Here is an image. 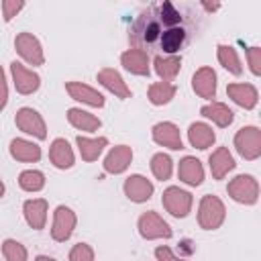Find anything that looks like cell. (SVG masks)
<instances>
[{"mask_svg": "<svg viewBox=\"0 0 261 261\" xmlns=\"http://www.w3.org/2000/svg\"><path fill=\"white\" fill-rule=\"evenodd\" d=\"M204 12L194 2H151L128 27L133 47L155 57H173L202 31Z\"/></svg>", "mask_w": 261, "mask_h": 261, "instance_id": "cell-1", "label": "cell"}, {"mask_svg": "<svg viewBox=\"0 0 261 261\" xmlns=\"http://www.w3.org/2000/svg\"><path fill=\"white\" fill-rule=\"evenodd\" d=\"M222 220H224V204L216 196H204L198 212L200 226L206 230H212V228H218Z\"/></svg>", "mask_w": 261, "mask_h": 261, "instance_id": "cell-2", "label": "cell"}, {"mask_svg": "<svg viewBox=\"0 0 261 261\" xmlns=\"http://www.w3.org/2000/svg\"><path fill=\"white\" fill-rule=\"evenodd\" d=\"M234 147L245 159H257L261 155V133L255 126H245L234 137Z\"/></svg>", "mask_w": 261, "mask_h": 261, "instance_id": "cell-3", "label": "cell"}, {"mask_svg": "<svg viewBox=\"0 0 261 261\" xmlns=\"http://www.w3.org/2000/svg\"><path fill=\"white\" fill-rule=\"evenodd\" d=\"M228 196L241 204H253L259 196V186L251 175H237L228 184Z\"/></svg>", "mask_w": 261, "mask_h": 261, "instance_id": "cell-4", "label": "cell"}, {"mask_svg": "<svg viewBox=\"0 0 261 261\" xmlns=\"http://www.w3.org/2000/svg\"><path fill=\"white\" fill-rule=\"evenodd\" d=\"M163 206L169 214L181 218L190 212L192 208V194L179 190V188H167L163 192Z\"/></svg>", "mask_w": 261, "mask_h": 261, "instance_id": "cell-5", "label": "cell"}, {"mask_svg": "<svg viewBox=\"0 0 261 261\" xmlns=\"http://www.w3.org/2000/svg\"><path fill=\"white\" fill-rule=\"evenodd\" d=\"M139 230L145 239H167L171 237V228L169 224L155 212H145L141 218H139Z\"/></svg>", "mask_w": 261, "mask_h": 261, "instance_id": "cell-6", "label": "cell"}, {"mask_svg": "<svg viewBox=\"0 0 261 261\" xmlns=\"http://www.w3.org/2000/svg\"><path fill=\"white\" fill-rule=\"evenodd\" d=\"M16 51L31 63V65H41L43 63V49L41 43L37 41V37H33L31 33H20L14 41Z\"/></svg>", "mask_w": 261, "mask_h": 261, "instance_id": "cell-7", "label": "cell"}, {"mask_svg": "<svg viewBox=\"0 0 261 261\" xmlns=\"http://www.w3.org/2000/svg\"><path fill=\"white\" fill-rule=\"evenodd\" d=\"M16 126L29 135H35L37 139H45V135H47L41 114L35 112L33 108H20L16 112Z\"/></svg>", "mask_w": 261, "mask_h": 261, "instance_id": "cell-8", "label": "cell"}, {"mask_svg": "<svg viewBox=\"0 0 261 261\" xmlns=\"http://www.w3.org/2000/svg\"><path fill=\"white\" fill-rule=\"evenodd\" d=\"M73 226H75V214H73L67 206H59V208L55 210L53 228H51L53 239H55V241H65V239H69Z\"/></svg>", "mask_w": 261, "mask_h": 261, "instance_id": "cell-9", "label": "cell"}, {"mask_svg": "<svg viewBox=\"0 0 261 261\" xmlns=\"http://www.w3.org/2000/svg\"><path fill=\"white\" fill-rule=\"evenodd\" d=\"M10 69H12V77H14V86L20 94H33L37 88H39V75L35 71H29L27 67H22L18 61H12L10 63Z\"/></svg>", "mask_w": 261, "mask_h": 261, "instance_id": "cell-10", "label": "cell"}, {"mask_svg": "<svg viewBox=\"0 0 261 261\" xmlns=\"http://www.w3.org/2000/svg\"><path fill=\"white\" fill-rule=\"evenodd\" d=\"M192 86H194L196 94H200L202 98H214V94H216V73L212 71V67H200L192 77Z\"/></svg>", "mask_w": 261, "mask_h": 261, "instance_id": "cell-11", "label": "cell"}, {"mask_svg": "<svg viewBox=\"0 0 261 261\" xmlns=\"http://www.w3.org/2000/svg\"><path fill=\"white\" fill-rule=\"evenodd\" d=\"M124 194L133 200V202H145L151 198L153 194V184L149 179H145L143 175H130L124 181Z\"/></svg>", "mask_w": 261, "mask_h": 261, "instance_id": "cell-12", "label": "cell"}, {"mask_svg": "<svg viewBox=\"0 0 261 261\" xmlns=\"http://www.w3.org/2000/svg\"><path fill=\"white\" fill-rule=\"evenodd\" d=\"M153 139L163 145V147H169V149H181V137H179V130L175 124L171 122H159L153 126Z\"/></svg>", "mask_w": 261, "mask_h": 261, "instance_id": "cell-13", "label": "cell"}, {"mask_svg": "<svg viewBox=\"0 0 261 261\" xmlns=\"http://www.w3.org/2000/svg\"><path fill=\"white\" fill-rule=\"evenodd\" d=\"M130 159H133L130 147H126V145L114 147V149L108 153L106 161H104V169L110 171V173H120V171H124V169L128 167Z\"/></svg>", "mask_w": 261, "mask_h": 261, "instance_id": "cell-14", "label": "cell"}, {"mask_svg": "<svg viewBox=\"0 0 261 261\" xmlns=\"http://www.w3.org/2000/svg\"><path fill=\"white\" fill-rule=\"evenodd\" d=\"M65 88H67L69 96L80 100V102H86L90 106H102L104 104V96L100 92H96L94 88H90V86H84L80 82H67Z\"/></svg>", "mask_w": 261, "mask_h": 261, "instance_id": "cell-15", "label": "cell"}, {"mask_svg": "<svg viewBox=\"0 0 261 261\" xmlns=\"http://www.w3.org/2000/svg\"><path fill=\"white\" fill-rule=\"evenodd\" d=\"M179 179H184L186 184L190 186H200L202 179H204V169H202V163L194 157H184L179 161Z\"/></svg>", "mask_w": 261, "mask_h": 261, "instance_id": "cell-16", "label": "cell"}, {"mask_svg": "<svg viewBox=\"0 0 261 261\" xmlns=\"http://www.w3.org/2000/svg\"><path fill=\"white\" fill-rule=\"evenodd\" d=\"M122 65L137 75H147L149 73V55L139 51V49H128L122 53Z\"/></svg>", "mask_w": 261, "mask_h": 261, "instance_id": "cell-17", "label": "cell"}, {"mask_svg": "<svg viewBox=\"0 0 261 261\" xmlns=\"http://www.w3.org/2000/svg\"><path fill=\"white\" fill-rule=\"evenodd\" d=\"M98 82L102 84V86H106L112 94H116L118 98H128L130 96V90L126 88V84L122 82V77H120V73L116 71V69H102V71H98Z\"/></svg>", "mask_w": 261, "mask_h": 261, "instance_id": "cell-18", "label": "cell"}, {"mask_svg": "<svg viewBox=\"0 0 261 261\" xmlns=\"http://www.w3.org/2000/svg\"><path fill=\"white\" fill-rule=\"evenodd\" d=\"M234 167V159L230 157L226 147H218L212 155H210V169L214 179H222L230 169Z\"/></svg>", "mask_w": 261, "mask_h": 261, "instance_id": "cell-19", "label": "cell"}, {"mask_svg": "<svg viewBox=\"0 0 261 261\" xmlns=\"http://www.w3.org/2000/svg\"><path fill=\"white\" fill-rule=\"evenodd\" d=\"M226 92L243 108H253L257 104V90L251 84H230Z\"/></svg>", "mask_w": 261, "mask_h": 261, "instance_id": "cell-20", "label": "cell"}, {"mask_svg": "<svg viewBox=\"0 0 261 261\" xmlns=\"http://www.w3.org/2000/svg\"><path fill=\"white\" fill-rule=\"evenodd\" d=\"M24 216L27 222L33 228H43L45 226V218H47V202L45 200H29L24 202Z\"/></svg>", "mask_w": 261, "mask_h": 261, "instance_id": "cell-21", "label": "cell"}, {"mask_svg": "<svg viewBox=\"0 0 261 261\" xmlns=\"http://www.w3.org/2000/svg\"><path fill=\"white\" fill-rule=\"evenodd\" d=\"M188 137H190V143L198 149H208L214 143V130L204 122H194L188 130Z\"/></svg>", "mask_w": 261, "mask_h": 261, "instance_id": "cell-22", "label": "cell"}, {"mask_svg": "<svg viewBox=\"0 0 261 261\" xmlns=\"http://www.w3.org/2000/svg\"><path fill=\"white\" fill-rule=\"evenodd\" d=\"M49 157H51V161H53L57 167H61V169L73 165V153H71L67 141H63V139H55V141H53L51 151H49Z\"/></svg>", "mask_w": 261, "mask_h": 261, "instance_id": "cell-23", "label": "cell"}, {"mask_svg": "<svg viewBox=\"0 0 261 261\" xmlns=\"http://www.w3.org/2000/svg\"><path fill=\"white\" fill-rule=\"evenodd\" d=\"M10 153L14 159H20V161H37L41 157V149L35 143H29L24 139H14L10 143Z\"/></svg>", "mask_w": 261, "mask_h": 261, "instance_id": "cell-24", "label": "cell"}, {"mask_svg": "<svg viewBox=\"0 0 261 261\" xmlns=\"http://www.w3.org/2000/svg\"><path fill=\"white\" fill-rule=\"evenodd\" d=\"M67 120H69L75 128H82V130H96V128L100 126V120H98L94 114L84 112V110H80V108H71V110L67 112Z\"/></svg>", "mask_w": 261, "mask_h": 261, "instance_id": "cell-25", "label": "cell"}, {"mask_svg": "<svg viewBox=\"0 0 261 261\" xmlns=\"http://www.w3.org/2000/svg\"><path fill=\"white\" fill-rule=\"evenodd\" d=\"M77 147H80L82 159H86V161H94V159H98L100 151L106 147V139H104V137H100V139L77 137Z\"/></svg>", "mask_w": 261, "mask_h": 261, "instance_id": "cell-26", "label": "cell"}, {"mask_svg": "<svg viewBox=\"0 0 261 261\" xmlns=\"http://www.w3.org/2000/svg\"><path fill=\"white\" fill-rule=\"evenodd\" d=\"M179 67H181V61L175 55L173 57H155V71L163 77V82L173 80L179 73Z\"/></svg>", "mask_w": 261, "mask_h": 261, "instance_id": "cell-27", "label": "cell"}, {"mask_svg": "<svg viewBox=\"0 0 261 261\" xmlns=\"http://www.w3.org/2000/svg\"><path fill=\"white\" fill-rule=\"evenodd\" d=\"M202 114L208 116V118H212L218 126H228L232 122V112L224 104H220V102H212V104L204 106L202 108Z\"/></svg>", "mask_w": 261, "mask_h": 261, "instance_id": "cell-28", "label": "cell"}, {"mask_svg": "<svg viewBox=\"0 0 261 261\" xmlns=\"http://www.w3.org/2000/svg\"><path fill=\"white\" fill-rule=\"evenodd\" d=\"M173 96H175V86L169 84V82H157L149 88V100L157 106L169 102Z\"/></svg>", "mask_w": 261, "mask_h": 261, "instance_id": "cell-29", "label": "cell"}, {"mask_svg": "<svg viewBox=\"0 0 261 261\" xmlns=\"http://www.w3.org/2000/svg\"><path fill=\"white\" fill-rule=\"evenodd\" d=\"M218 61H220L230 73H234V75H239V73L243 71L241 61H239V57H237V51H234L232 47H228V45H220V47H218Z\"/></svg>", "mask_w": 261, "mask_h": 261, "instance_id": "cell-30", "label": "cell"}, {"mask_svg": "<svg viewBox=\"0 0 261 261\" xmlns=\"http://www.w3.org/2000/svg\"><path fill=\"white\" fill-rule=\"evenodd\" d=\"M18 184L22 190L27 192H39L45 184V177L41 171H35V169H29V171H22L20 177H18Z\"/></svg>", "mask_w": 261, "mask_h": 261, "instance_id": "cell-31", "label": "cell"}, {"mask_svg": "<svg viewBox=\"0 0 261 261\" xmlns=\"http://www.w3.org/2000/svg\"><path fill=\"white\" fill-rule=\"evenodd\" d=\"M151 169H153V175L157 179H167L171 175V159L163 153H157L151 159Z\"/></svg>", "mask_w": 261, "mask_h": 261, "instance_id": "cell-32", "label": "cell"}, {"mask_svg": "<svg viewBox=\"0 0 261 261\" xmlns=\"http://www.w3.org/2000/svg\"><path fill=\"white\" fill-rule=\"evenodd\" d=\"M2 251H4L6 261H27V251H24V247H22L20 243L12 241V239L4 241Z\"/></svg>", "mask_w": 261, "mask_h": 261, "instance_id": "cell-33", "label": "cell"}, {"mask_svg": "<svg viewBox=\"0 0 261 261\" xmlns=\"http://www.w3.org/2000/svg\"><path fill=\"white\" fill-rule=\"evenodd\" d=\"M69 261H94V251L86 243H80V245H75L71 249Z\"/></svg>", "mask_w": 261, "mask_h": 261, "instance_id": "cell-34", "label": "cell"}, {"mask_svg": "<svg viewBox=\"0 0 261 261\" xmlns=\"http://www.w3.org/2000/svg\"><path fill=\"white\" fill-rule=\"evenodd\" d=\"M24 4L20 2V0H6V2H2V10H4V20H10L20 8H22Z\"/></svg>", "mask_w": 261, "mask_h": 261, "instance_id": "cell-35", "label": "cell"}, {"mask_svg": "<svg viewBox=\"0 0 261 261\" xmlns=\"http://www.w3.org/2000/svg\"><path fill=\"white\" fill-rule=\"evenodd\" d=\"M247 57H249V63H251V71L253 73H259L261 67H259V57H261V49L259 47H251L247 51Z\"/></svg>", "mask_w": 261, "mask_h": 261, "instance_id": "cell-36", "label": "cell"}, {"mask_svg": "<svg viewBox=\"0 0 261 261\" xmlns=\"http://www.w3.org/2000/svg\"><path fill=\"white\" fill-rule=\"evenodd\" d=\"M155 257H157L159 261H186V259H177L167 247H157V249H155Z\"/></svg>", "mask_w": 261, "mask_h": 261, "instance_id": "cell-37", "label": "cell"}, {"mask_svg": "<svg viewBox=\"0 0 261 261\" xmlns=\"http://www.w3.org/2000/svg\"><path fill=\"white\" fill-rule=\"evenodd\" d=\"M6 98H8V88H6V77H4V69L0 67V110L6 106Z\"/></svg>", "mask_w": 261, "mask_h": 261, "instance_id": "cell-38", "label": "cell"}, {"mask_svg": "<svg viewBox=\"0 0 261 261\" xmlns=\"http://www.w3.org/2000/svg\"><path fill=\"white\" fill-rule=\"evenodd\" d=\"M37 261H55V259H51V257H45V255H41V257H37Z\"/></svg>", "mask_w": 261, "mask_h": 261, "instance_id": "cell-39", "label": "cell"}, {"mask_svg": "<svg viewBox=\"0 0 261 261\" xmlns=\"http://www.w3.org/2000/svg\"><path fill=\"white\" fill-rule=\"evenodd\" d=\"M2 194H4V184L0 181V196H2Z\"/></svg>", "mask_w": 261, "mask_h": 261, "instance_id": "cell-40", "label": "cell"}]
</instances>
